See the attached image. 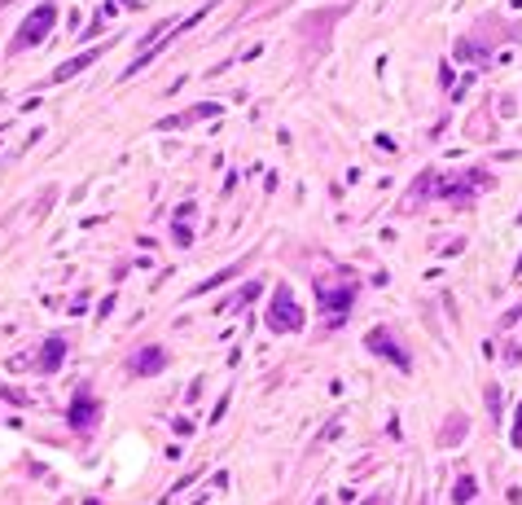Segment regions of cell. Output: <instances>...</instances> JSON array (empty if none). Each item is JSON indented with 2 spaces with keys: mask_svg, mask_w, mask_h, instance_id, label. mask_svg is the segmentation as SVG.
I'll return each instance as SVG.
<instances>
[{
  "mask_svg": "<svg viewBox=\"0 0 522 505\" xmlns=\"http://www.w3.org/2000/svg\"><path fill=\"white\" fill-rule=\"evenodd\" d=\"M53 22H57V5H40V9L18 27V36H13V53H22V48L40 44V40L48 36V27H53Z\"/></svg>",
  "mask_w": 522,
  "mask_h": 505,
  "instance_id": "1",
  "label": "cell"
},
{
  "mask_svg": "<svg viewBox=\"0 0 522 505\" xmlns=\"http://www.w3.org/2000/svg\"><path fill=\"white\" fill-rule=\"evenodd\" d=\"M268 325H272V330H299V325H303V312H299V303H295V295H290L285 286H276V295H272Z\"/></svg>",
  "mask_w": 522,
  "mask_h": 505,
  "instance_id": "2",
  "label": "cell"
},
{
  "mask_svg": "<svg viewBox=\"0 0 522 505\" xmlns=\"http://www.w3.org/2000/svg\"><path fill=\"white\" fill-rule=\"evenodd\" d=\"M92 417H101V404H97L88 391H79L75 404H71V427H75V431H88V427H92Z\"/></svg>",
  "mask_w": 522,
  "mask_h": 505,
  "instance_id": "3",
  "label": "cell"
},
{
  "mask_svg": "<svg viewBox=\"0 0 522 505\" xmlns=\"http://www.w3.org/2000/svg\"><path fill=\"white\" fill-rule=\"evenodd\" d=\"M351 299H355V290H351V286L334 290V295H330V290H320V303H325V317H330V325H338V317L351 307Z\"/></svg>",
  "mask_w": 522,
  "mask_h": 505,
  "instance_id": "4",
  "label": "cell"
},
{
  "mask_svg": "<svg viewBox=\"0 0 522 505\" xmlns=\"http://www.w3.org/2000/svg\"><path fill=\"white\" fill-rule=\"evenodd\" d=\"M369 347H373V352H386L400 369H409V352H404L400 343H390V334H386V330H373V334H369Z\"/></svg>",
  "mask_w": 522,
  "mask_h": 505,
  "instance_id": "5",
  "label": "cell"
},
{
  "mask_svg": "<svg viewBox=\"0 0 522 505\" xmlns=\"http://www.w3.org/2000/svg\"><path fill=\"white\" fill-rule=\"evenodd\" d=\"M162 365H167V356H162V347H145L141 356H132V373H158Z\"/></svg>",
  "mask_w": 522,
  "mask_h": 505,
  "instance_id": "6",
  "label": "cell"
},
{
  "mask_svg": "<svg viewBox=\"0 0 522 505\" xmlns=\"http://www.w3.org/2000/svg\"><path fill=\"white\" fill-rule=\"evenodd\" d=\"M62 356H66V338H57V334H53V338L44 343V352H40V369H44V373H53V369L62 365Z\"/></svg>",
  "mask_w": 522,
  "mask_h": 505,
  "instance_id": "7",
  "label": "cell"
},
{
  "mask_svg": "<svg viewBox=\"0 0 522 505\" xmlns=\"http://www.w3.org/2000/svg\"><path fill=\"white\" fill-rule=\"evenodd\" d=\"M92 57H97V48H92V53H84V57H75V62H66V67H57V71H53V79H57V84H66L71 75H79L84 67H92Z\"/></svg>",
  "mask_w": 522,
  "mask_h": 505,
  "instance_id": "8",
  "label": "cell"
},
{
  "mask_svg": "<svg viewBox=\"0 0 522 505\" xmlns=\"http://www.w3.org/2000/svg\"><path fill=\"white\" fill-rule=\"evenodd\" d=\"M470 497H474V479H461V483H456V501H470Z\"/></svg>",
  "mask_w": 522,
  "mask_h": 505,
  "instance_id": "9",
  "label": "cell"
}]
</instances>
